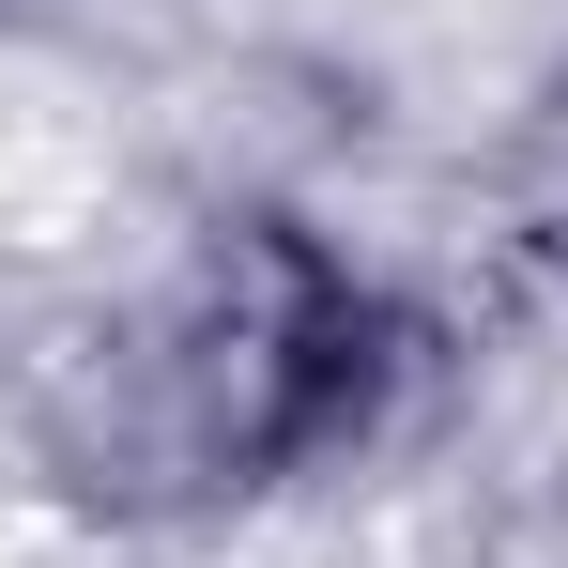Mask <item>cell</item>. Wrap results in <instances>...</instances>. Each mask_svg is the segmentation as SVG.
Masks as SVG:
<instances>
[{
  "label": "cell",
  "instance_id": "6da1fadb",
  "mask_svg": "<svg viewBox=\"0 0 568 568\" xmlns=\"http://www.w3.org/2000/svg\"><path fill=\"white\" fill-rule=\"evenodd\" d=\"M231 323H215V462L246 476H323L354 462L384 415H399V384H415V323L384 307L338 246H307L292 215H246L231 231Z\"/></svg>",
  "mask_w": 568,
  "mask_h": 568
}]
</instances>
